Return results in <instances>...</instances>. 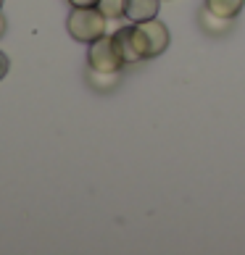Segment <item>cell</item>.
<instances>
[{
    "mask_svg": "<svg viewBox=\"0 0 245 255\" xmlns=\"http://www.w3.org/2000/svg\"><path fill=\"white\" fill-rule=\"evenodd\" d=\"M106 21L108 16L100 11L98 5H90V8H74L69 13V21H66V29L74 37L77 42H95L98 37L106 34Z\"/></svg>",
    "mask_w": 245,
    "mask_h": 255,
    "instance_id": "obj_1",
    "label": "cell"
},
{
    "mask_svg": "<svg viewBox=\"0 0 245 255\" xmlns=\"http://www.w3.org/2000/svg\"><path fill=\"white\" fill-rule=\"evenodd\" d=\"M135 34H137V42H140V50H143L145 61L161 55L169 48V29L158 18H148V21L135 24Z\"/></svg>",
    "mask_w": 245,
    "mask_h": 255,
    "instance_id": "obj_2",
    "label": "cell"
},
{
    "mask_svg": "<svg viewBox=\"0 0 245 255\" xmlns=\"http://www.w3.org/2000/svg\"><path fill=\"white\" fill-rule=\"evenodd\" d=\"M87 66L95 71H119L124 66V58H121V50L114 40V34H103L95 42H90L87 50Z\"/></svg>",
    "mask_w": 245,
    "mask_h": 255,
    "instance_id": "obj_3",
    "label": "cell"
},
{
    "mask_svg": "<svg viewBox=\"0 0 245 255\" xmlns=\"http://www.w3.org/2000/svg\"><path fill=\"white\" fill-rule=\"evenodd\" d=\"M114 40H116L119 50H121L124 63H140V61H145L143 58V50H140V42H137V34H135V24L116 29L114 32Z\"/></svg>",
    "mask_w": 245,
    "mask_h": 255,
    "instance_id": "obj_4",
    "label": "cell"
},
{
    "mask_svg": "<svg viewBox=\"0 0 245 255\" xmlns=\"http://www.w3.org/2000/svg\"><path fill=\"white\" fill-rule=\"evenodd\" d=\"M158 3H161V0H127L124 16L129 18L132 24H140V21H148V18H156Z\"/></svg>",
    "mask_w": 245,
    "mask_h": 255,
    "instance_id": "obj_5",
    "label": "cell"
},
{
    "mask_svg": "<svg viewBox=\"0 0 245 255\" xmlns=\"http://www.w3.org/2000/svg\"><path fill=\"white\" fill-rule=\"evenodd\" d=\"M198 21H201V29L209 32V34H224V32H230V26H232V18L216 16V13H211L206 5H203L201 16H198Z\"/></svg>",
    "mask_w": 245,
    "mask_h": 255,
    "instance_id": "obj_6",
    "label": "cell"
},
{
    "mask_svg": "<svg viewBox=\"0 0 245 255\" xmlns=\"http://www.w3.org/2000/svg\"><path fill=\"white\" fill-rule=\"evenodd\" d=\"M243 5H245V0H206V8L224 18H235L243 11Z\"/></svg>",
    "mask_w": 245,
    "mask_h": 255,
    "instance_id": "obj_7",
    "label": "cell"
},
{
    "mask_svg": "<svg viewBox=\"0 0 245 255\" xmlns=\"http://www.w3.org/2000/svg\"><path fill=\"white\" fill-rule=\"evenodd\" d=\"M90 84L92 87H98V90H108V87H114V84L119 82V71H95V69H90Z\"/></svg>",
    "mask_w": 245,
    "mask_h": 255,
    "instance_id": "obj_8",
    "label": "cell"
},
{
    "mask_svg": "<svg viewBox=\"0 0 245 255\" xmlns=\"http://www.w3.org/2000/svg\"><path fill=\"white\" fill-rule=\"evenodd\" d=\"M98 8L108 18H121V16H124V8H127V0H100Z\"/></svg>",
    "mask_w": 245,
    "mask_h": 255,
    "instance_id": "obj_9",
    "label": "cell"
},
{
    "mask_svg": "<svg viewBox=\"0 0 245 255\" xmlns=\"http://www.w3.org/2000/svg\"><path fill=\"white\" fill-rule=\"evenodd\" d=\"M100 0H69L71 8H90V5H98Z\"/></svg>",
    "mask_w": 245,
    "mask_h": 255,
    "instance_id": "obj_10",
    "label": "cell"
},
{
    "mask_svg": "<svg viewBox=\"0 0 245 255\" xmlns=\"http://www.w3.org/2000/svg\"><path fill=\"white\" fill-rule=\"evenodd\" d=\"M5 74H8V55L0 53V79H3Z\"/></svg>",
    "mask_w": 245,
    "mask_h": 255,
    "instance_id": "obj_11",
    "label": "cell"
},
{
    "mask_svg": "<svg viewBox=\"0 0 245 255\" xmlns=\"http://www.w3.org/2000/svg\"><path fill=\"white\" fill-rule=\"evenodd\" d=\"M5 34V18H3V13H0V37Z\"/></svg>",
    "mask_w": 245,
    "mask_h": 255,
    "instance_id": "obj_12",
    "label": "cell"
},
{
    "mask_svg": "<svg viewBox=\"0 0 245 255\" xmlns=\"http://www.w3.org/2000/svg\"><path fill=\"white\" fill-rule=\"evenodd\" d=\"M0 5H3V0H0Z\"/></svg>",
    "mask_w": 245,
    "mask_h": 255,
    "instance_id": "obj_13",
    "label": "cell"
}]
</instances>
